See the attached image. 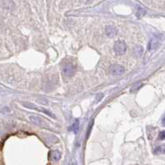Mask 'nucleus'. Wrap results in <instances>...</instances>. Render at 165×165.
Masks as SVG:
<instances>
[{"mask_svg":"<svg viewBox=\"0 0 165 165\" xmlns=\"http://www.w3.org/2000/svg\"><path fill=\"white\" fill-rule=\"evenodd\" d=\"M159 139L161 140H165V131H161L159 133Z\"/></svg>","mask_w":165,"mask_h":165,"instance_id":"ddd939ff","label":"nucleus"},{"mask_svg":"<svg viewBox=\"0 0 165 165\" xmlns=\"http://www.w3.org/2000/svg\"><path fill=\"white\" fill-rule=\"evenodd\" d=\"M22 105L24 106V107L28 108V109L33 110H37V111H39V112L44 113V114H46L47 115L51 116V118H53V119H56L55 115H53V114L51 112V111H49L48 110H47V109H45V108H42V107H40V106L36 105L35 104H33V103H31V102H28V101H23V102H22Z\"/></svg>","mask_w":165,"mask_h":165,"instance_id":"f257e3e1","label":"nucleus"},{"mask_svg":"<svg viewBox=\"0 0 165 165\" xmlns=\"http://www.w3.org/2000/svg\"><path fill=\"white\" fill-rule=\"evenodd\" d=\"M104 97V95L102 93H100L96 95V98H95V102H99L100 100H101L102 98Z\"/></svg>","mask_w":165,"mask_h":165,"instance_id":"f8f14e48","label":"nucleus"},{"mask_svg":"<svg viewBox=\"0 0 165 165\" xmlns=\"http://www.w3.org/2000/svg\"><path fill=\"white\" fill-rule=\"evenodd\" d=\"M143 86V83L141 82V81H140V82L135 83V84L131 86V88H130V91H131V92H135V91H137V90H139Z\"/></svg>","mask_w":165,"mask_h":165,"instance_id":"1a4fd4ad","label":"nucleus"},{"mask_svg":"<svg viewBox=\"0 0 165 165\" xmlns=\"http://www.w3.org/2000/svg\"><path fill=\"white\" fill-rule=\"evenodd\" d=\"M164 153H165V150H164Z\"/></svg>","mask_w":165,"mask_h":165,"instance_id":"2eb2a0df","label":"nucleus"},{"mask_svg":"<svg viewBox=\"0 0 165 165\" xmlns=\"http://www.w3.org/2000/svg\"><path fill=\"white\" fill-rule=\"evenodd\" d=\"M71 130H73L75 133H76L78 131V130H79V120H75V123H74L73 125L71 126Z\"/></svg>","mask_w":165,"mask_h":165,"instance_id":"9b49d317","label":"nucleus"},{"mask_svg":"<svg viewBox=\"0 0 165 165\" xmlns=\"http://www.w3.org/2000/svg\"><path fill=\"white\" fill-rule=\"evenodd\" d=\"M146 11L145 9H143V8H139V10L137 11L136 13V16H137V18H141L143 15L145 14Z\"/></svg>","mask_w":165,"mask_h":165,"instance_id":"9d476101","label":"nucleus"},{"mask_svg":"<svg viewBox=\"0 0 165 165\" xmlns=\"http://www.w3.org/2000/svg\"><path fill=\"white\" fill-rule=\"evenodd\" d=\"M76 66L72 63H66L64 65L62 69V73L63 75L66 77H71L74 76V74L76 72Z\"/></svg>","mask_w":165,"mask_h":165,"instance_id":"f03ea898","label":"nucleus"},{"mask_svg":"<svg viewBox=\"0 0 165 165\" xmlns=\"http://www.w3.org/2000/svg\"><path fill=\"white\" fill-rule=\"evenodd\" d=\"M127 50V46L123 41H117L114 45V51L116 55H123Z\"/></svg>","mask_w":165,"mask_h":165,"instance_id":"7ed1b4c3","label":"nucleus"},{"mask_svg":"<svg viewBox=\"0 0 165 165\" xmlns=\"http://www.w3.org/2000/svg\"><path fill=\"white\" fill-rule=\"evenodd\" d=\"M50 156H51V158L52 159L53 161H57V160H59V159L61 158V153L59 151L54 150V151L51 152Z\"/></svg>","mask_w":165,"mask_h":165,"instance_id":"6e6552de","label":"nucleus"},{"mask_svg":"<svg viewBox=\"0 0 165 165\" xmlns=\"http://www.w3.org/2000/svg\"><path fill=\"white\" fill-rule=\"evenodd\" d=\"M110 72L113 76H120L125 72V68L119 64H115V65L111 66Z\"/></svg>","mask_w":165,"mask_h":165,"instance_id":"20e7f679","label":"nucleus"},{"mask_svg":"<svg viewBox=\"0 0 165 165\" xmlns=\"http://www.w3.org/2000/svg\"><path fill=\"white\" fill-rule=\"evenodd\" d=\"M105 34L110 38H112L117 34V29L113 26H107L105 28Z\"/></svg>","mask_w":165,"mask_h":165,"instance_id":"0eeeda50","label":"nucleus"},{"mask_svg":"<svg viewBox=\"0 0 165 165\" xmlns=\"http://www.w3.org/2000/svg\"><path fill=\"white\" fill-rule=\"evenodd\" d=\"M29 120L33 122V124H35L37 125H39V126H43L45 124V122H43V120H42L40 117L36 116V115H30Z\"/></svg>","mask_w":165,"mask_h":165,"instance_id":"423d86ee","label":"nucleus"},{"mask_svg":"<svg viewBox=\"0 0 165 165\" xmlns=\"http://www.w3.org/2000/svg\"><path fill=\"white\" fill-rule=\"evenodd\" d=\"M162 125H163V126H165V117L163 119V120H162Z\"/></svg>","mask_w":165,"mask_h":165,"instance_id":"4468645a","label":"nucleus"},{"mask_svg":"<svg viewBox=\"0 0 165 165\" xmlns=\"http://www.w3.org/2000/svg\"><path fill=\"white\" fill-rule=\"evenodd\" d=\"M159 46V40L158 38H153L149 42H148V51H153L157 49Z\"/></svg>","mask_w":165,"mask_h":165,"instance_id":"39448f33","label":"nucleus"}]
</instances>
